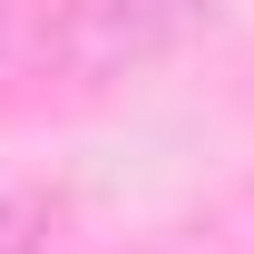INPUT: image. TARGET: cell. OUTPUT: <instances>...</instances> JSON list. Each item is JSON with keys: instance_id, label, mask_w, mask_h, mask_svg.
I'll return each instance as SVG.
<instances>
[{"instance_id": "cell-2", "label": "cell", "mask_w": 254, "mask_h": 254, "mask_svg": "<svg viewBox=\"0 0 254 254\" xmlns=\"http://www.w3.org/2000/svg\"><path fill=\"white\" fill-rule=\"evenodd\" d=\"M0 254H49V205L39 195H0Z\"/></svg>"}, {"instance_id": "cell-1", "label": "cell", "mask_w": 254, "mask_h": 254, "mask_svg": "<svg viewBox=\"0 0 254 254\" xmlns=\"http://www.w3.org/2000/svg\"><path fill=\"white\" fill-rule=\"evenodd\" d=\"M166 20H118V10H98V20H78L68 30V49H157Z\"/></svg>"}]
</instances>
